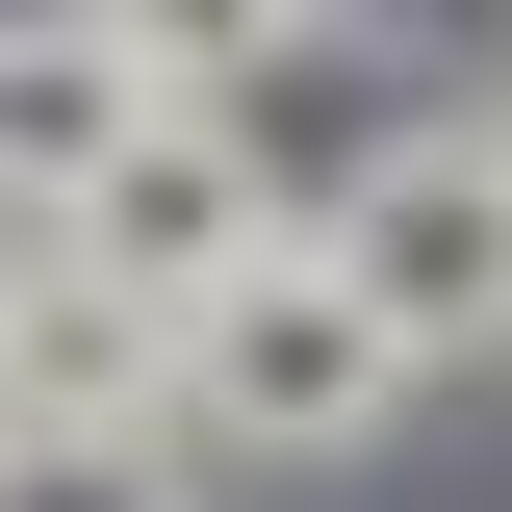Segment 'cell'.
<instances>
[{"label":"cell","instance_id":"1","mask_svg":"<svg viewBox=\"0 0 512 512\" xmlns=\"http://www.w3.org/2000/svg\"><path fill=\"white\" fill-rule=\"evenodd\" d=\"M308 282L384 359H512V180H487V128H384L359 180H333Z\"/></svg>","mask_w":512,"mask_h":512},{"label":"cell","instance_id":"2","mask_svg":"<svg viewBox=\"0 0 512 512\" xmlns=\"http://www.w3.org/2000/svg\"><path fill=\"white\" fill-rule=\"evenodd\" d=\"M384 384H410V359H384V333H359V308L308 282V231L256 256V282H205V308H180V436L333 461V436H384Z\"/></svg>","mask_w":512,"mask_h":512},{"label":"cell","instance_id":"3","mask_svg":"<svg viewBox=\"0 0 512 512\" xmlns=\"http://www.w3.org/2000/svg\"><path fill=\"white\" fill-rule=\"evenodd\" d=\"M26 256H77V282H128V308L180 333L205 282H256V256H282V205H256L231 103H154V128H128V154H103V180H77V205H52Z\"/></svg>","mask_w":512,"mask_h":512},{"label":"cell","instance_id":"4","mask_svg":"<svg viewBox=\"0 0 512 512\" xmlns=\"http://www.w3.org/2000/svg\"><path fill=\"white\" fill-rule=\"evenodd\" d=\"M0 436L154 461V436H180V333L128 308V282H77V256H0Z\"/></svg>","mask_w":512,"mask_h":512},{"label":"cell","instance_id":"5","mask_svg":"<svg viewBox=\"0 0 512 512\" xmlns=\"http://www.w3.org/2000/svg\"><path fill=\"white\" fill-rule=\"evenodd\" d=\"M154 103H180V26H0V231H52Z\"/></svg>","mask_w":512,"mask_h":512},{"label":"cell","instance_id":"6","mask_svg":"<svg viewBox=\"0 0 512 512\" xmlns=\"http://www.w3.org/2000/svg\"><path fill=\"white\" fill-rule=\"evenodd\" d=\"M0 512H180V461H52V436H0Z\"/></svg>","mask_w":512,"mask_h":512},{"label":"cell","instance_id":"7","mask_svg":"<svg viewBox=\"0 0 512 512\" xmlns=\"http://www.w3.org/2000/svg\"><path fill=\"white\" fill-rule=\"evenodd\" d=\"M487 180H512V103H487Z\"/></svg>","mask_w":512,"mask_h":512},{"label":"cell","instance_id":"8","mask_svg":"<svg viewBox=\"0 0 512 512\" xmlns=\"http://www.w3.org/2000/svg\"><path fill=\"white\" fill-rule=\"evenodd\" d=\"M0 256H26V231H0Z\"/></svg>","mask_w":512,"mask_h":512}]
</instances>
